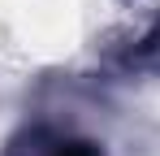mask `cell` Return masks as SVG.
I'll return each mask as SVG.
<instances>
[{"label":"cell","instance_id":"obj_1","mask_svg":"<svg viewBox=\"0 0 160 156\" xmlns=\"http://www.w3.org/2000/svg\"><path fill=\"white\" fill-rule=\"evenodd\" d=\"M112 48H121L126 56H143L160 48V0H121Z\"/></svg>","mask_w":160,"mask_h":156},{"label":"cell","instance_id":"obj_2","mask_svg":"<svg viewBox=\"0 0 160 156\" xmlns=\"http://www.w3.org/2000/svg\"><path fill=\"white\" fill-rule=\"evenodd\" d=\"M48 156H100L95 148H87V143H69V139H56L52 148H48Z\"/></svg>","mask_w":160,"mask_h":156}]
</instances>
